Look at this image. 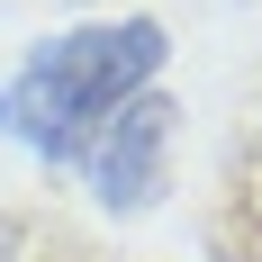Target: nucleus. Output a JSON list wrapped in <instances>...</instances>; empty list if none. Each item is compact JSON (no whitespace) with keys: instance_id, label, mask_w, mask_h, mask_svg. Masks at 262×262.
<instances>
[{"instance_id":"f257e3e1","label":"nucleus","mask_w":262,"mask_h":262,"mask_svg":"<svg viewBox=\"0 0 262 262\" xmlns=\"http://www.w3.org/2000/svg\"><path fill=\"white\" fill-rule=\"evenodd\" d=\"M163 54H172V36H163L154 18L63 27V36H46V46L18 63V81L0 91V136L36 145L46 163H81V145H91L136 91H154Z\"/></svg>"},{"instance_id":"f03ea898","label":"nucleus","mask_w":262,"mask_h":262,"mask_svg":"<svg viewBox=\"0 0 262 262\" xmlns=\"http://www.w3.org/2000/svg\"><path fill=\"white\" fill-rule=\"evenodd\" d=\"M172 136H181V108L163 100V91H136L118 118H108L91 145H81V172H91V199L108 217H136L154 208L163 190H172Z\"/></svg>"}]
</instances>
